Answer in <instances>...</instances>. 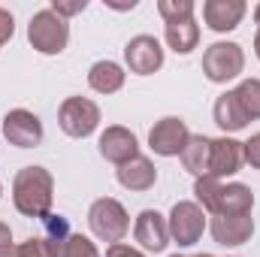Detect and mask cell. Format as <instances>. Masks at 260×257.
I'll return each instance as SVG.
<instances>
[{"mask_svg": "<svg viewBox=\"0 0 260 257\" xmlns=\"http://www.w3.org/2000/svg\"><path fill=\"white\" fill-rule=\"evenodd\" d=\"M254 52H257V58H260V30L254 34Z\"/></svg>", "mask_w": 260, "mask_h": 257, "instance_id": "32", "label": "cell"}, {"mask_svg": "<svg viewBox=\"0 0 260 257\" xmlns=\"http://www.w3.org/2000/svg\"><path fill=\"white\" fill-rule=\"evenodd\" d=\"M133 239L145 248V251H164L170 245V224L160 212L154 209H142L136 215V224H133Z\"/></svg>", "mask_w": 260, "mask_h": 257, "instance_id": "10", "label": "cell"}, {"mask_svg": "<svg viewBox=\"0 0 260 257\" xmlns=\"http://www.w3.org/2000/svg\"><path fill=\"white\" fill-rule=\"evenodd\" d=\"M251 209H254L251 188L242 185V182H230V185H221V194H218V203H215L212 215H251Z\"/></svg>", "mask_w": 260, "mask_h": 257, "instance_id": "16", "label": "cell"}, {"mask_svg": "<svg viewBox=\"0 0 260 257\" xmlns=\"http://www.w3.org/2000/svg\"><path fill=\"white\" fill-rule=\"evenodd\" d=\"M212 239L224 248H236L245 245L254 233V218L251 215H212Z\"/></svg>", "mask_w": 260, "mask_h": 257, "instance_id": "13", "label": "cell"}, {"mask_svg": "<svg viewBox=\"0 0 260 257\" xmlns=\"http://www.w3.org/2000/svg\"><path fill=\"white\" fill-rule=\"evenodd\" d=\"M242 70H245V52L239 43H212L203 52V73L215 85L239 79Z\"/></svg>", "mask_w": 260, "mask_h": 257, "instance_id": "4", "label": "cell"}, {"mask_svg": "<svg viewBox=\"0 0 260 257\" xmlns=\"http://www.w3.org/2000/svg\"><path fill=\"white\" fill-rule=\"evenodd\" d=\"M3 136L15 148H37L43 142V121L27 109H9L3 115Z\"/></svg>", "mask_w": 260, "mask_h": 257, "instance_id": "8", "label": "cell"}, {"mask_svg": "<svg viewBox=\"0 0 260 257\" xmlns=\"http://www.w3.org/2000/svg\"><path fill=\"white\" fill-rule=\"evenodd\" d=\"M254 21H257V30H260V3L254 6Z\"/></svg>", "mask_w": 260, "mask_h": 257, "instance_id": "33", "label": "cell"}, {"mask_svg": "<svg viewBox=\"0 0 260 257\" xmlns=\"http://www.w3.org/2000/svg\"><path fill=\"white\" fill-rule=\"evenodd\" d=\"M0 257H18V254H15V245H12V248H9L6 254H0Z\"/></svg>", "mask_w": 260, "mask_h": 257, "instance_id": "35", "label": "cell"}, {"mask_svg": "<svg viewBox=\"0 0 260 257\" xmlns=\"http://www.w3.org/2000/svg\"><path fill=\"white\" fill-rule=\"evenodd\" d=\"M88 227H91V233H94L100 242L115 245V242H121V239L127 236V230H130L127 209H124L115 197H100V200H94L91 209H88Z\"/></svg>", "mask_w": 260, "mask_h": 257, "instance_id": "2", "label": "cell"}, {"mask_svg": "<svg viewBox=\"0 0 260 257\" xmlns=\"http://www.w3.org/2000/svg\"><path fill=\"white\" fill-rule=\"evenodd\" d=\"M154 182H157V170H154V164L148 160V157H142V154H136L133 160L127 164H121L118 167V185L121 188H127V191H148V188H154Z\"/></svg>", "mask_w": 260, "mask_h": 257, "instance_id": "15", "label": "cell"}, {"mask_svg": "<svg viewBox=\"0 0 260 257\" xmlns=\"http://www.w3.org/2000/svg\"><path fill=\"white\" fill-rule=\"evenodd\" d=\"M209 154H212V136H203V133H191L185 151L179 154L185 170L194 176V179H206L209 176Z\"/></svg>", "mask_w": 260, "mask_h": 257, "instance_id": "18", "label": "cell"}, {"mask_svg": "<svg viewBox=\"0 0 260 257\" xmlns=\"http://www.w3.org/2000/svg\"><path fill=\"white\" fill-rule=\"evenodd\" d=\"M12 34H15V18H12V12H9V9H3V6H0V49L12 40Z\"/></svg>", "mask_w": 260, "mask_h": 257, "instance_id": "28", "label": "cell"}, {"mask_svg": "<svg viewBox=\"0 0 260 257\" xmlns=\"http://www.w3.org/2000/svg\"><path fill=\"white\" fill-rule=\"evenodd\" d=\"M27 43L40 55H61L67 49V43H70V24H67V18H61L58 12H52V6L34 12V18L27 24Z\"/></svg>", "mask_w": 260, "mask_h": 257, "instance_id": "3", "label": "cell"}, {"mask_svg": "<svg viewBox=\"0 0 260 257\" xmlns=\"http://www.w3.org/2000/svg\"><path fill=\"white\" fill-rule=\"evenodd\" d=\"M43 242H46V248L52 251V257H61L64 254V245L67 239L73 236V230H70V221H67L64 215H49V218H43Z\"/></svg>", "mask_w": 260, "mask_h": 257, "instance_id": "21", "label": "cell"}, {"mask_svg": "<svg viewBox=\"0 0 260 257\" xmlns=\"http://www.w3.org/2000/svg\"><path fill=\"white\" fill-rule=\"evenodd\" d=\"M106 257H145V254L136 251V248H130V245H124V242H115V245L106 248Z\"/></svg>", "mask_w": 260, "mask_h": 257, "instance_id": "30", "label": "cell"}, {"mask_svg": "<svg viewBox=\"0 0 260 257\" xmlns=\"http://www.w3.org/2000/svg\"><path fill=\"white\" fill-rule=\"evenodd\" d=\"M242 148H245V160H248L254 170H260V133H254L248 142H242Z\"/></svg>", "mask_w": 260, "mask_h": 257, "instance_id": "29", "label": "cell"}, {"mask_svg": "<svg viewBox=\"0 0 260 257\" xmlns=\"http://www.w3.org/2000/svg\"><path fill=\"white\" fill-rule=\"evenodd\" d=\"M245 0H206L203 3V18L215 34L236 30L239 21L245 18Z\"/></svg>", "mask_w": 260, "mask_h": 257, "instance_id": "14", "label": "cell"}, {"mask_svg": "<svg viewBox=\"0 0 260 257\" xmlns=\"http://www.w3.org/2000/svg\"><path fill=\"white\" fill-rule=\"evenodd\" d=\"M218 194H221V179H197L194 182V197H197V206L203 212H215V203H218Z\"/></svg>", "mask_w": 260, "mask_h": 257, "instance_id": "23", "label": "cell"}, {"mask_svg": "<svg viewBox=\"0 0 260 257\" xmlns=\"http://www.w3.org/2000/svg\"><path fill=\"white\" fill-rule=\"evenodd\" d=\"M157 12L167 24L170 21H185V18H194V0H160Z\"/></svg>", "mask_w": 260, "mask_h": 257, "instance_id": "24", "label": "cell"}, {"mask_svg": "<svg viewBox=\"0 0 260 257\" xmlns=\"http://www.w3.org/2000/svg\"><path fill=\"white\" fill-rule=\"evenodd\" d=\"M124 70L115 61H97V64L88 70V85L97 91V94H115L124 88Z\"/></svg>", "mask_w": 260, "mask_h": 257, "instance_id": "19", "label": "cell"}, {"mask_svg": "<svg viewBox=\"0 0 260 257\" xmlns=\"http://www.w3.org/2000/svg\"><path fill=\"white\" fill-rule=\"evenodd\" d=\"M188 139H191V130H188V124H185L182 118H176V115L160 118L154 127L148 130V145H151V151L160 154V157H176V154H182L185 145H188Z\"/></svg>", "mask_w": 260, "mask_h": 257, "instance_id": "7", "label": "cell"}, {"mask_svg": "<svg viewBox=\"0 0 260 257\" xmlns=\"http://www.w3.org/2000/svg\"><path fill=\"white\" fill-rule=\"evenodd\" d=\"M58 124L67 136L85 139L100 124V106L88 97H67L61 103V109H58Z\"/></svg>", "mask_w": 260, "mask_h": 257, "instance_id": "5", "label": "cell"}, {"mask_svg": "<svg viewBox=\"0 0 260 257\" xmlns=\"http://www.w3.org/2000/svg\"><path fill=\"white\" fill-rule=\"evenodd\" d=\"M212 118H215V124L224 130V133H236V130L248 127V115L242 112V106H239V100H236L233 91H224V94L215 100Z\"/></svg>", "mask_w": 260, "mask_h": 257, "instance_id": "17", "label": "cell"}, {"mask_svg": "<svg viewBox=\"0 0 260 257\" xmlns=\"http://www.w3.org/2000/svg\"><path fill=\"white\" fill-rule=\"evenodd\" d=\"M164 37H167V46H170L176 55H188V52H194L197 43H200V27H197L194 18L170 21V24L164 27Z\"/></svg>", "mask_w": 260, "mask_h": 257, "instance_id": "20", "label": "cell"}, {"mask_svg": "<svg viewBox=\"0 0 260 257\" xmlns=\"http://www.w3.org/2000/svg\"><path fill=\"white\" fill-rule=\"evenodd\" d=\"M15 254L18 257H52V251L46 248V242H43L40 236H30L27 242L15 245Z\"/></svg>", "mask_w": 260, "mask_h": 257, "instance_id": "26", "label": "cell"}, {"mask_svg": "<svg viewBox=\"0 0 260 257\" xmlns=\"http://www.w3.org/2000/svg\"><path fill=\"white\" fill-rule=\"evenodd\" d=\"M88 6V0H52V12H58L61 18H70L76 12H82Z\"/></svg>", "mask_w": 260, "mask_h": 257, "instance_id": "27", "label": "cell"}, {"mask_svg": "<svg viewBox=\"0 0 260 257\" xmlns=\"http://www.w3.org/2000/svg\"><path fill=\"white\" fill-rule=\"evenodd\" d=\"M52 194L55 179L46 167H24L12 179V203L24 218H49L52 215Z\"/></svg>", "mask_w": 260, "mask_h": 257, "instance_id": "1", "label": "cell"}, {"mask_svg": "<svg viewBox=\"0 0 260 257\" xmlns=\"http://www.w3.org/2000/svg\"><path fill=\"white\" fill-rule=\"evenodd\" d=\"M170 257H215V254H170Z\"/></svg>", "mask_w": 260, "mask_h": 257, "instance_id": "34", "label": "cell"}, {"mask_svg": "<svg viewBox=\"0 0 260 257\" xmlns=\"http://www.w3.org/2000/svg\"><path fill=\"white\" fill-rule=\"evenodd\" d=\"M245 164V148L242 142L230 139V136H218L212 139V154H209V176L212 179H224V176H236Z\"/></svg>", "mask_w": 260, "mask_h": 257, "instance_id": "12", "label": "cell"}, {"mask_svg": "<svg viewBox=\"0 0 260 257\" xmlns=\"http://www.w3.org/2000/svg\"><path fill=\"white\" fill-rule=\"evenodd\" d=\"M9 248H12V230H9V224L0 221V254H6Z\"/></svg>", "mask_w": 260, "mask_h": 257, "instance_id": "31", "label": "cell"}, {"mask_svg": "<svg viewBox=\"0 0 260 257\" xmlns=\"http://www.w3.org/2000/svg\"><path fill=\"white\" fill-rule=\"evenodd\" d=\"M0 197H3V185H0Z\"/></svg>", "mask_w": 260, "mask_h": 257, "instance_id": "36", "label": "cell"}, {"mask_svg": "<svg viewBox=\"0 0 260 257\" xmlns=\"http://www.w3.org/2000/svg\"><path fill=\"white\" fill-rule=\"evenodd\" d=\"M167 224H170V239L182 248H191V245L200 242V236L206 230V212L191 200H179L173 206Z\"/></svg>", "mask_w": 260, "mask_h": 257, "instance_id": "6", "label": "cell"}, {"mask_svg": "<svg viewBox=\"0 0 260 257\" xmlns=\"http://www.w3.org/2000/svg\"><path fill=\"white\" fill-rule=\"evenodd\" d=\"M100 154L109 160V164H115V167H121V164H127L133 160L136 154H139V139H136V133L127 127H121V124H112V127H106L100 133Z\"/></svg>", "mask_w": 260, "mask_h": 257, "instance_id": "11", "label": "cell"}, {"mask_svg": "<svg viewBox=\"0 0 260 257\" xmlns=\"http://www.w3.org/2000/svg\"><path fill=\"white\" fill-rule=\"evenodd\" d=\"M124 61H127L130 73L136 76H151L164 67V49L157 43V37L151 34H139L124 46Z\"/></svg>", "mask_w": 260, "mask_h": 257, "instance_id": "9", "label": "cell"}, {"mask_svg": "<svg viewBox=\"0 0 260 257\" xmlns=\"http://www.w3.org/2000/svg\"><path fill=\"white\" fill-rule=\"evenodd\" d=\"M61 257H100V251H97V245H94L88 236H82V233H73V236L67 239L64 254H61Z\"/></svg>", "mask_w": 260, "mask_h": 257, "instance_id": "25", "label": "cell"}, {"mask_svg": "<svg viewBox=\"0 0 260 257\" xmlns=\"http://www.w3.org/2000/svg\"><path fill=\"white\" fill-rule=\"evenodd\" d=\"M242 112L248 115V121H257L260 118V79H242L236 88H233Z\"/></svg>", "mask_w": 260, "mask_h": 257, "instance_id": "22", "label": "cell"}]
</instances>
